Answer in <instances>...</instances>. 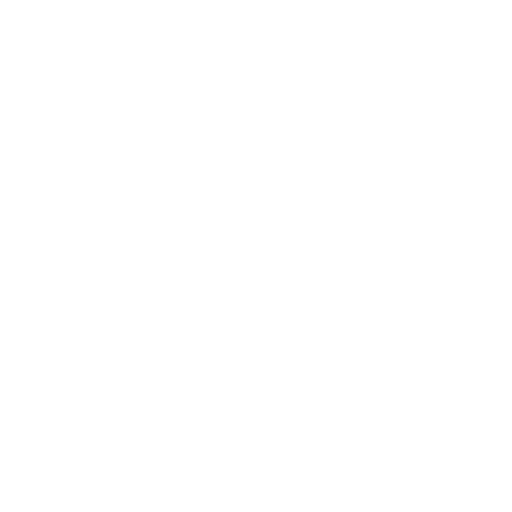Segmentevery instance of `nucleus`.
I'll use <instances>...</instances> for the list:
<instances>
[]
</instances>
